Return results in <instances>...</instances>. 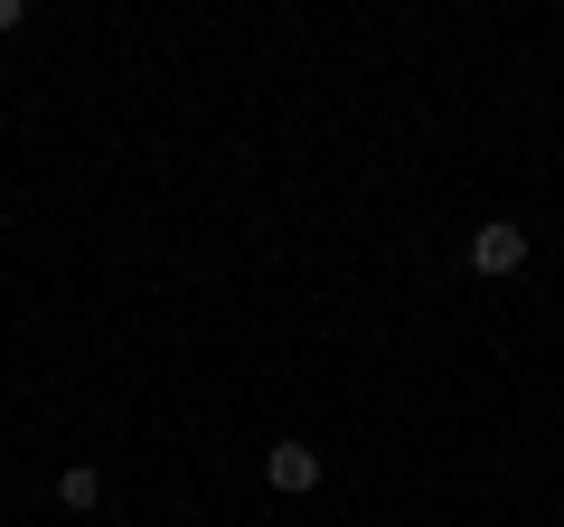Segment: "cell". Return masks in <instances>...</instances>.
Wrapping results in <instances>:
<instances>
[{"label": "cell", "instance_id": "1", "mask_svg": "<svg viewBox=\"0 0 564 527\" xmlns=\"http://www.w3.org/2000/svg\"><path fill=\"white\" fill-rule=\"evenodd\" d=\"M518 264H527V226H518V217H489V226H470V273L508 283Z\"/></svg>", "mask_w": 564, "mask_h": 527}, {"label": "cell", "instance_id": "2", "mask_svg": "<svg viewBox=\"0 0 564 527\" xmlns=\"http://www.w3.org/2000/svg\"><path fill=\"white\" fill-rule=\"evenodd\" d=\"M263 481L292 490V499H302V490H321V443H302V433H292V443H273V452H263Z\"/></svg>", "mask_w": 564, "mask_h": 527}, {"label": "cell", "instance_id": "3", "mask_svg": "<svg viewBox=\"0 0 564 527\" xmlns=\"http://www.w3.org/2000/svg\"><path fill=\"white\" fill-rule=\"evenodd\" d=\"M57 499H66V508H104V471H95V462L57 471Z\"/></svg>", "mask_w": 564, "mask_h": 527}, {"label": "cell", "instance_id": "4", "mask_svg": "<svg viewBox=\"0 0 564 527\" xmlns=\"http://www.w3.org/2000/svg\"><path fill=\"white\" fill-rule=\"evenodd\" d=\"M29 20V10H20V0H0V39H10V29H20Z\"/></svg>", "mask_w": 564, "mask_h": 527}]
</instances>
